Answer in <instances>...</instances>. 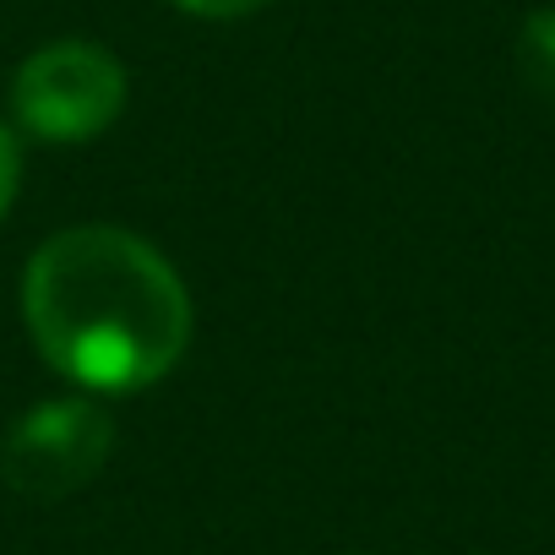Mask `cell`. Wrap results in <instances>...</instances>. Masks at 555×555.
Instances as JSON below:
<instances>
[{"mask_svg": "<svg viewBox=\"0 0 555 555\" xmlns=\"http://www.w3.org/2000/svg\"><path fill=\"white\" fill-rule=\"evenodd\" d=\"M23 317L44 365L88 392H142L191 344L185 278L115 223H77L34 250Z\"/></svg>", "mask_w": 555, "mask_h": 555, "instance_id": "obj_1", "label": "cell"}, {"mask_svg": "<svg viewBox=\"0 0 555 555\" xmlns=\"http://www.w3.org/2000/svg\"><path fill=\"white\" fill-rule=\"evenodd\" d=\"M126 109V66L93 39L34 50L12 77V115L39 142L104 137Z\"/></svg>", "mask_w": 555, "mask_h": 555, "instance_id": "obj_2", "label": "cell"}, {"mask_svg": "<svg viewBox=\"0 0 555 555\" xmlns=\"http://www.w3.org/2000/svg\"><path fill=\"white\" fill-rule=\"evenodd\" d=\"M115 452V420L93 398L34 403L0 441V479L23 501H66L99 479Z\"/></svg>", "mask_w": 555, "mask_h": 555, "instance_id": "obj_3", "label": "cell"}, {"mask_svg": "<svg viewBox=\"0 0 555 555\" xmlns=\"http://www.w3.org/2000/svg\"><path fill=\"white\" fill-rule=\"evenodd\" d=\"M517 72H522V82L544 104H555V7H544V12H533L522 23V34H517Z\"/></svg>", "mask_w": 555, "mask_h": 555, "instance_id": "obj_4", "label": "cell"}, {"mask_svg": "<svg viewBox=\"0 0 555 555\" xmlns=\"http://www.w3.org/2000/svg\"><path fill=\"white\" fill-rule=\"evenodd\" d=\"M17 180H23V147H17L12 126L0 120V218H7V207L17 196Z\"/></svg>", "mask_w": 555, "mask_h": 555, "instance_id": "obj_5", "label": "cell"}, {"mask_svg": "<svg viewBox=\"0 0 555 555\" xmlns=\"http://www.w3.org/2000/svg\"><path fill=\"white\" fill-rule=\"evenodd\" d=\"M175 7L191 17H245V12L267 7V0H175Z\"/></svg>", "mask_w": 555, "mask_h": 555, "instance_id": "obj_6", "label": "cell"}]
</instances>
